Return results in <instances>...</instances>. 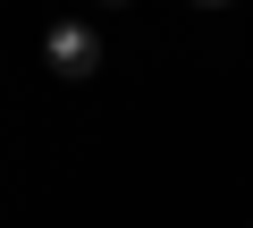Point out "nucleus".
I'll return each mask as SVG.
<instances>
[{"instance_id":"f257e3e1","label":"nucleus","mask_w":253,"mask_h":228,"mask_svg":"<svg viewBox=\"0 0 253 228\" xmlns=\"http://www.w3.org/2000/svg\"><path fill=\"white\" fill-rule=\"evenodd\" d=\"M42 51H51V68H59V76H93V68H101V43H93L84 26H51V43H42Z\"/></svg>"},{"instance_id":"f03ea898","label":"nucleus","mask_w":253,"mask_h":228,"mask_svg":"<svg viewBox=\"0 0 253 228\" xmlns=\"http://www.w3.org/2000/svg\"><path fill=\"white\" fill-rule=\"evenodd\" d=\"M194 9H228V0H194Z\"/></svg>"},{"instance_id":"7ed1b4c3","label":"nucleus","mask_w":253,"mask_h":228,"mask_svg":"<svg viewBox=\"0 0 253 228\" xmlns=\"http://www.w3.org/2000/svg\"><path fill=\"white\" fill-rule=\"evenodd\" d=\"M118 9H126V0H118Z\"/></svg>"}]
</instances>
